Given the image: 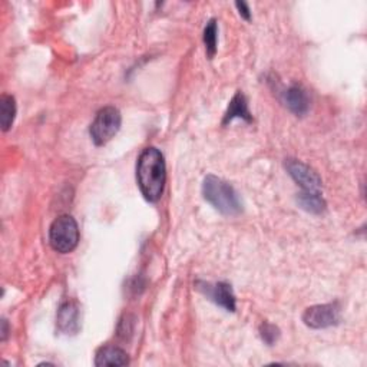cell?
I'll use <instances>...</instances> for the list:
<instances>
[{"mask_svg": "<svg viewBox=\"0 0 367 367\" xmlns=\"http://www.w3.org/2000/svg\"><path fill=\"white\" fill-rule=\"evenodd\" d=\"M340 320V307L337 303L317 305L309 307L303 314L305 325L311 329H327L336 326Z\"/></svg>", "mask_w": 367, "mask_h": 367, "instance_id": "cell-5", "label": "cell"}, {"mask_svg": "<svg viewBox=\"0 0 367 367\" xmlns=\"http://www.w3.org/2000/svg\"><path fill=\"white\" fill-rule=\"evenodd\" d=\"M235 8L239 9V13H240V16H241L243 19H246V20H251V12H250V8H248L247 3H244V2H237V3H235Z\"/></svg>", "mask_w": 367, "mask_h": 367, "instance_id": "cell-16", "label": "cell"}, {"mask_svg": "<svg viewBox=\"0 0 367 367\" xmlns=\"http://www.w3.org/2000/svg\"><path fill=\"white\" fill-rule=\"evenodd\" d=\"M121 123H122V117L115 106H106L103 110H101L96 114L89 129L95 145L102 146L106 142H110L118 134V131L121 129Z\"/></svg>", "mask_w": 367, "mask_h": 367, "instance_id": "cell-4", "label": "cell"}, {"mask_svg": "<svg viewBox=\"0 0 367 367\" xmlns=\"http://www.w3.org/2000/svg\"><path fill=\"white\" fill-rule=\"evenodd\" d=\"M203 196L207 203L227 217H235L243 212V203L239 197V192L219 177H205L203 182Z\"/></svg>", "mask_w": 367, "mask_h": 367, "instance_id": "cell-2", "label": "cell"}, {"mask_svg": "<svg viewBox=\"0 0 367 367\" xmlns=\"http://www.w3.org/2000/svg\"><path fill=\"white\" fill-rule=\"evenodd\" d=\"M197 289L205 294L211 301H214L215 305L223 307L227 311L234 313L235 311V296L232 291V287L228 283H204V282H197L196 283Z\"/></svg>", "mask_w": 367, "mask_h": 367, "instance_id": "cell-7", "label": "cell"}, {"mask_svg": "<svg viewBox=\"0 0 367 367\" xmlns=\"http://www.w3.org/2000/svg\"><path fill=\"white\" fill-rule=\"evenodd\" d=\"M49 243L60 254L72 253L79 243V228L71 215H60L49 228Z\"/></svg>", "mask_w": 367, "mask_h": 367, "instance_id": "cell-3", "label": "cell"}, {"mask_svg": "<svg viewBox=\"0 0 367 367\" xmlns=\"http://www.w3.org/2000/svg\"><path fill=\"white\" fill-rule=\"evenodd\" d=\"M297 201L301 205V208L311 214H321L326 210V203L320 197V192L303 191L301 194H298Z\"/></svg>", "mask_w": 367, "mask_h": 367, "instance_id": "cell-13", "label": "cell"}, {"mask_svg": "<svg viewBox=\"0 0 367 367\" xmlns=\"http://www.w3.org/2000/svg\"><path fill=\"white\" fill-rule=\"evenodd\" d=\"M129 364L128 353L117 346H105L96 352L95 366H126Z\"/></svg>", "mask_w": 367, "mask_h": 367, "instance_id": "cell-10", "label": "cell"}, {"mask_svg": "<svg viewBox=\"0 0 367 367\" xmlns=\"http://www.w3.org/2000/svg\"><path fill=\"white\" fill-rule=\"evenodd\" d=\"M260 334L264 343H267L268 346H273V344L278 340L280 337V330L274 325H270V323L264 321L260 326Z\"/></svg>", "mask_w": 367, "mask_h": 367, "instance_id": "cell-15", "label": "cell"}, {"mask_svg": "<svg viewBox=\"0 0 367 367\" xmlns=\"http://www.w3.org/2000/svg\"><path fill=\"white\" fill-rule=\"evenodd\" d=\"M217 42H219L217 20L211 19L204 29V45L210 59H212L215 53H217Z\"/></svg>", "mask_w": 367, "mask_h": 367, "instance_id": "cell-14", "label": "cell"}, {"mask_svg": "<svg viewBox=\"0 0 367 367\" xmlns=\"http://www.w3.org/2000/svg\"><path fill=\"white\" fill-rule=\"evenodd\" d=\"M137 180L146 201L157 203L162 197L167 181V168L160 149L149 146L142 151L137 164Z\"/></svg>", "mask_w": 367, "mask_h": 367, "instance_id": "cell-1", "label": "cell"}, {"mask_svg": "<svg viewBox=\"0 0 367 367\" xmlns=\"http://www.w3.org/2000/svg\"><path fill=\"white\" fill-rule=\"evenodd\" d=\"M284 101L289 106V110L297 117H305L309 112L310 101L303 86L291 85L284 92Z\"/></svg>", "mask_w": 367, "mask_h": 367, "instance_id": "cell-9", "label": "cell"}, {"mask_svg": "<svg viewBox=\"0 0 367 367\" xmlns=\"http://www.w3.org/2000/svg\"><path fill=\"white\" fill-rule=\"evenodd\" d=\"M16 117V101L12 95H2L0 98V123H2V131L8 133L13 125Z\"/></svg>", "mask_w": 367, "mask_h": 367, "instance_id": "cell-12", "label": "cell"}, {"mask_svg": "<svg viewBox=\"0 0 367 367\" xmlns=\"http://www.w3.org/2000/svg\"><path fill=\"white\" fill-rule=\"evenodd\" d=\"M286 168L289 171V174L291 178L303 188L306 192H320L323 182L321 178L318 177L317 172L307 167L306 164L296 161V160H287Z\"/></svg>", "mask_w": 367, "mask_h": 367, "instance_id": "cell-6", "label": "cell"}, {"mask_svg": "<svg viewBox=\"0 0 367 367\" xmlns=\"http://www.w3.org/2000/svg\"><path fill=\"white\" fill-rule=\"evenodd\" d=\"M6 336H8V321L2 320V340L3 341L6 340Z\"/></svg>", "mask_w": 367, "mask_h": 367, "instance_id": "cell-17", "label": "cell"}, {"mask_svg": "<svg viewBox=\"0 0 367 367\" xmlns=\"http://www.w3.org/2000/svg\"><path fill=\"white\" fill-rule=\"evenodd\" d=\"M56 326L63 334H75L79 330V309L72 301L60 306L56 317Z\"/></svg>", "mask_w": 367, "mask_h": 367, "instance_id": "cell-8", "label": "cell"}, {"mask_svg": "<svg viewBox=\"0 0 367 367\" xmlns=\"http://www.w3.org/2000/svg\"><path fill=\"white\" fill-rule=\"evenodd\" d=\"M235 118H241V119H244L246 122H251L253 121V115L250 114V111H248V103H247V98H246V95L243 94V92H237L234 96H232V99H231V102H230V105H228V110H227V112H225V115H224V121H223V123L224 125H227V123H230L232 119H235Z\"/></svg>", "mask_w": 367, "mask_h": 367, "instance_id": "cell-11", "label": "cell"}]
</instances>
